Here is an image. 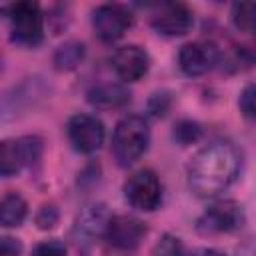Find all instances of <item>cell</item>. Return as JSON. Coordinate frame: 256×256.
I'll list each match as a JSON object with an SVG mask.
<instances>
[{"label":"cell","mask_w":256,"mask_h":256,"mask_svg":"<svg viewBox=\"0 0 256 256\" xmlns=\"http://www.w3.org/2000/svg\"><path fill=\"white\" fill-rule=\"evenodd\" d=\"M240 166L242 156L238 148L228 140H214L188 162V186L200 198H214L236 182Z\"/></svg>","instance_id":"obj_1"},{"label":"cell","mask_w":256,"mask_h":256,"mask_svg":"<svg viewBox=\"0 0 256 256\" xmlns=\"http://www.w3.org/2000/svg\"><path fill=\"white\" fill-rule=\"evenodd\" d=\"M148 144L150 128L144 116L128 114L122 120H118L112 134V154L118 166H132L148 150Z\"/></svg>","instance_id":"obj_2"},{"label":"cell","mask_w":256,"mask_h":256,"mask_svg":"<svg viewBox=\"0 0 256 256\" xmlns=\"http://www.w3.org/2000/svg\"><path fill=\"white\" fill-rule=\"evenodd\" d=\"M10 38L22 46H36L44 36V16L36 2H16L6 6Z\"/></svg>","instance_id":"obj_3"},{"label":"cell","mask_w":256,"mask_h":256,"mask_svg":"<svg viewBox=\"0 0 256 256\" xmlns=\"http://www.w3.org/2000/svg\"><path fill=\"white\" fill-rule=\"evenodd\" d=\"M42 154V140L36 136L0 140V178L16 176L24 166L34 164Z\"/></svg>","instance_id":"obj_4"},{"label":"cell","mask_w":256,"mask_h":256,"mask_svg":"<svg viewBox=\"0 0 256 256\" xmlns=\"http://www.w3.org/2000/svg\"><path fill=\"white\" fill-rule=\"evenodd\" d=\"M246 216L236 200H218L210 204L196 220V230L204 236L228 234L242 228Z\"/></svg>","instance_id":"obj_5"},{"label":"cell","mask_w":256,"mask_h":256,"mask_svg":"<svg viewBox=\"0 0 256 256\" xmlns=\"http://www.w3.org/2000/svg\"><path fill=\"white\" fill-rule=\"evenodd\" d=\"M128 204L142 212H152L162 204V184L154 170L142 168L134 172L124 184Z\"/></svg>","instance_id":"obj_6"},{"label":"cell","mask_w":256,"mask_h":256,"mask_svg":"<svg viewBox=\"0 0 256 256\" xmlns=\"http://www.w3.org/2000/svg\"><path fill=\"white\" fill-rule=\"evenodd\" d=\"M132 26V12L122 4H102L92 12V28L102 42H116Z\"/></svg>","instance_id":"obj_7"},{"label":"cell","mask_w":256,"mask_h":256,"mask_svg":"<svg viewBox=\"0 0 256 256\" xmlns=\"http://www.w3.org/2000/svg\"><path fill=\"white\" fill-rule=\"evenodd\" d=\"M150 24L162 36H184L194 26V14L182 2H166L156 6Z\"/></svg>","instance_id":"obj_8"},{"label":"cell","mask_w":256,"mask_h":256,"mask_svg":"<svg viewBox=\"0 0 256 256\" xmlns=\"http://www.w3.org/2000/svg\"><path fill=\"white\" fill-rule=\"evenodd\" d=\"M66 130L70 144L82 154L96 152L104 142V124L92 114H74L68 120Z\"/></svg>","instance_id":"obj_9"},{"label":"cell","mask_w":256,"mask_h":256,"mask_svg":"<svg viewBox=\"0 0 256 256\" xmlns=\"http://www.w3.org/2000/svg\"><path fill=\"white\" fill-rule=\"evenodd\" d=\"M146 236V226L134 216H112L106 228V242L118 252H132Z\"/></svg>","instance_id":"obj_10"},{"label":"cell","mask_w":256,"mask_h":256,"mask_svg":"<svg viewBox=\"0 0 256 256\" xmlns=\"http://www.w3.org/2000/svg\"><path fill=\"white\" fill-rule=\"evenodd\" d=\"M220 62V50L212 42H188L178 52V66L186 76H202Z\"/></svg>","instance_id":"obj_11"},{"label":"cell","mask_w":256,"mask_h":256,"mask_svg":"<svg viewBox=\"0 0 256 256\" xmlns=\"http://www.w3.org/2000/svg\"><path fill=\"white\" fill-rule=\"evenodd\" d=\"M110 212L106 208V204L102 202H94L88 204L76 218L74 224V238L78 246H90L94 244V240L104 238L108 222H110Z\"/></svg>","instance_id":"obj_12"},{"label":"cell","mask_w":256,"mask_h":256,"mask_svg":"<svg viewBox=\"0 0 256 256\" xmlns=\"http://www.w3.org/2000/svg\"><path fill=\"white\" fill-rule=\"evenodd\" d=\"M148 66H150L148 52L136 44L122 46L112 56V68L118 74V78H122L124 82L140 80L148 72Z\"/></svg>","instance_id":"obj_13"},{"label":"cell","mask_w":256,"mask_h":256,"mask_svg":"<svg viewBox=\"0 0 256 256\" xmlns=\"http://www.w3.org/2000/svg\"><path fill=\"white\" fill-rule=\"evenodd\" d=\"M86 100L90 106H94L98 110H116L130 102V92L122 84L106 82V84L92 86L86 94Z\"/></svg>","instance_id":"obj_14"},{"label":"cell","mask_w":256,"mask_h":256,"mask_svg":"<svg viewBox=\"0 0 256 256\" xmlns=\"http://www.w3.org/2000/svg\"><path fill=\"white\" fill-rule=\"evenodd\" d=\"M28 216V204L18 192H6L0 196V226L16 228Z\"/></svg>","instance_id":"obj_15"},{"label":"cell","mask_w":256,"mask_h":256,"mask_svg":"<svg viewBox=\"0 0 256 256\" xmlns=\"http://www.w3.org/2000/svg\"><path fill=\"white\" fill-rule=\"evenodd\" d=\"M84 52L86 50H84V44L82 42L70 40V42H64V44H60L56 48L52 62H54V66L58 70H74L82 62Z\"/></svg>","instance_id":"obj_16"},{"label":"cell","mask_w":256,"mask_h":256,"mask_svg":"<svg viewBox=\"0 0 256 256\" xmlns=\"http://www.w3.org/2000/svg\"><path fill=\"white\" fill-rule=\"evenodd\" d=\"M254 10L256 4L254 2H238L232 6V22L238 30L242 32H252L254 30Z\"/></svg>","instance_id":"obj_17"},{"label":"cell","mask_w":256,"mask_h":256,"mask_svg":"<svg viewBox=\"0 0 256 256\" xmlns=\"http://www.w3.org/2000/svg\"><path fill=\"white\" fill-rule=\"evenodd\" d=\"M200 136H202V128L194 120H180L174 126V140L182 146H188V144L196 142Z\"/></svg>","instance_id":"obj_18"},{"label":"cell","mask_w":256,"mask_h":256,"mask_svg":"<svg viewBox=\"0 0 256 256\" xmlns=\"http://www.w3.org/2000/svg\"><path fill=\"white\" fill-rule=\"evenodd\" d=\"M154 254H156V256H186L180 238H176V236H172V234H164V236L156 242Z\"/></svg>","instance_id":"obj_19"},{"label":"cell","mask_w":256,"mask_h":256,"mask_svg":"<svg viewBox=\"0 0 256 256\" xmlns=\"http://www.w3.org/2000/svg\"><path fill=\"white\" fill-rule=\"evenodd\" d=\"M32 256H66V244L58 238L44 240V242L34 246Z\"/></svg>","instance_id":"obj_20"},{"label":"cell","mask_w":256,"mask_h":256,"mask_svg":"<svg viewBox=\"0 0 256 256\" xmlns=\"http://www.w3.org/2000/svg\"><path fill=\"white\" fill-rule=\"evenodd\" d=\"M36 224L40 230H50L58 224V208L54 204H44L36 212Z\"/></svg>","instance_id":"obj_21"},{"label":"cell","mask_w":256,"mask_h":256,"mask_svg":"<svg viewBox=\"0 0 256 256\" xmlns=\"http://www.w3.org/2000/svg\"><path fill=\"white\" fill-rule=\"evenodd\" d=\"M170 104H172V98H170L168 92H156V94H152L150 100H148V112H150L152 116L160 118V116H164V114L168 112Z\"/></svg>","instance_id":"obj_22"},{"label":"cell","mask_w":256,"mask_h":256,"mask_svg":"<svg viewBox=\"0 0 256 256\" xmlns=\"http://www.w3.org/2000/svg\"><path fill=\"white\" fill-rule=\"evenodd\" d=\"M238 104H240V112H242L248 120H252V118H254V84H248V86L240 92Z\"/></svg>","instance_id":"obj_23"},{"label":"cell","mask_w":256,"mask_h":256,"mask_svg":"<svg viewBox=\"0 0 256 256\" xmlns=\"http://www.w3.org/2000/svg\"><path fill=\"white\" fill-rule=\"evenodd\" d=\"M0 256H22V244L12 236H0Z\"/></svg>","instance_id":"obj_24"},{"label":"cell","mask_w":256,"mask_h":256,"mask_svg":"<svg viewBox=\"0 0 256 256\" xmlns=\"http://www.w3.org/2000/svg\"><path fill=\"white\" fill-rule=\"evenodd\" d=\"M236 256H254V250H252V244L248 242V244H244V246H240V248H238V252H236Z\"/></svg>","instance_id":"obj_25"},{"label":"cell","mask_w":256,"mask_h":256,"mask_svg":"<svg viewBox=\"0 0 256 256\" xmlns=\"http://www.w3.org/2000/svg\"><path fill=\"white\" fill-rule=\"evenodd\" d=\"M194 256H224V254H222V252H218V250L206 248V250H200V252H196Z\"/></svg>","instance_id":"obj_26"}]
</instances>
